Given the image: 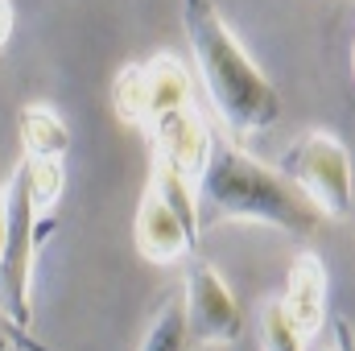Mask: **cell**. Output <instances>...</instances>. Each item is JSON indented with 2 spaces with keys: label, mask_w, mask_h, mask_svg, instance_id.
Segmentation results:
<instances>
[{
  "label": "cell",
  "mask_w": 355,
  "mask_h": 351,
  "mask_svg": "<svg viewBox=\"0 0 355 351\" xmlns=\"http://www.w3.org/2000/svg\"><path fill=\"white\" fill-rule=\"evenodd\" d=\"M182 310H186L190 348H227L244 335V314H240L232 285L202 257H190L186 285H182Z\"/></svg>",
  "instance_id": "cell-7"
},
{
  "label": "cell",
  "mask_w": 355,
  "mask_h": 351,
  "mask_svg": "<svg viewBox=\"0 0 355 351\" xmlns=\"http://www.w3.org/2000/svg\"><path fill=\"white\" fill-rule=\"evenodd\" d=\"M194 186L202 232L219 223H265L285 236H314L327 219L281 170L257 162L236 137L215 132V149Z\"/></svg>",
  "instance_id": "cell-1"
},
{
  "label": "cell",
  "mask_w": 355,
  "mask_h": 351,
  "mask_svg": "<svg viewBox=\"0 0 355 351\" xmlns=\"http://www.w3.org/2000/svg\"><path fill=\"white\" fill-rule=\"evenodd\" d=\"M8 33H12V4L0 0V46L8 42Z\"/></svg>",
  "instance_id": "cell-16"
},
{
  "label": "cell",
  "mask_w": 355,
  "mask_h": 351,
  "mask_svg": "<svg viewBox=\"0 0 355 351\" xmlns=\"http://www.w3.org/2000/svg\"><path fill=\"white\" fill-rule=\"evenodd\" d=\"M50 232V215L33 203V174L29 157L17 162V170L4 186V252H0V310L33 331V268H37V244Z\"/></svg>",
  "instance_id": "cell-3"
},
{
  "label": "cell",
  "mask_w": 355,
  "mask_h": 351,
  "mask_svg": "<svg viewBox=\"0 0 355 351\" xmlns=\"http://www.w3.org/2000/svg\"><path fill=\"white\" fill-rule=\"evenodd\" d=\"M352 75H355V42H352Z\"/></svg>",
  "instance_id": "cell-18"
},
{
  "label": "cell",
  "mask_w": 355,
  "mask_h": 351,
  "mask_svg": "<svg viewBox=\"0 0 355 351\" xmlns=\"http://www.w3.org/2000/svg\"><path fill=\"white\" fill-rule=\"evenodd\" d=\"M257 339H261V351H306V335L297 331L285 298H265L257 306Z\"/></svg>",
  "instance_id": "cell-11"
},
{
  "label": "cell",
  "mask_w": 355,
  "mask_h": 351,
  "mask_svg": "<svg viewBox=\"0 0 355 351\" xmlns=\"http://www.w3.org/2000/svg\"><path fill=\"white\" fill-rule=\"evenodd\" d=\"M137 351H190L186 339V310H182V298H162L145 335H141V348Z\"/></svg>",
  "instance_id": "cell-12"
},
{
  "label": "cell",
  "mask_w": 355,
  "mask_h": 351,
  "mask_svg": "<svg viewBox=\"0 0 355 351\" xmlns=\"http://www.w3.org/2000/svg\"><path fill=\"white\" fill-rule=\"evenodd\" d=\"M0 351H54L50 343H42L33 331L17 327L4 310H0Z\"/></svg>",
  "instance_id": "cell-14"
},
{
  "label": "cell",
  "mask_w": 355,
  "mask_h": 351,
  "mask_svg": "<svg viewBox=\"0 0 355 351\" xmlns=\"http://www.w3.org/2000/svg\"><path fill=\"white\" fill-rule=\"evenodd\" d=\"M281 174L289 178L327 219H347L355 211V170L352 153L339 137L314 128L302 132L285 153H281Z\"/></svg>",
  "instance_id": "cell-5"
},
{
  "label": "cell",
  "mask_w": 355,
  "mask_h": 351,
  "mask_svg": "<svg viewBox=\"0 0 355 351\" xmlns=\"http://www.w3.org/2000/svg\"><path fill=\"white\" fill-rule=\"evenodd\" d=\"M17 128H21V145H25V157H62L71 153V128L67 120L46 108V103H25L21 116H17Z\"/></svg>",
  "instance_id": "cell-10"
},
{
  "label": "cell",
  "mask_w": 355,
  "mask_h": 351,
  "mask_svg": "<svg viewBox=\"0 0 355 351\" xmlns=\"http://www.w3.org/2000/svg\"><path fill=\"white\" fill-rule=\"evenodd\" d=\"M29 174H33V203L42 215H50L58 207V194H62V157H29Z\"/></svg>",
  "instance_id": "cell-13"
},
{
  "label": "cell",
  "mask_w": 355,
  "mask_h": 351,
  "mask_svg": "<svg viewBox=\"0 0 355 351\" xmlns=\"http://www.w3.org/2000/svg\"><path fill=\"white\" fill-rule=\"evenodd\" d=\"M335 351H355V331L347 318H335Z\"/></svg>",
  "instance_id": "cell-15"
},
{
  "label": "cell",
  "mask_w": 355,
  "mask_h": 351,
  "mask_svg": "<svg viewBox=\"0 0 355 351\" xmlns=\"http://www.w3.org/2000/svg\"><path fill=\"white\" fill-rule=\"evenodd\" d=\"M198 186L194 178L153 162V178L149 190L137 207L132 219V240L137 252L149 264H178L186 257H194L198 248Z\"/></svg>",
  "instance_id": "cell-4"
},
{
  "label": "cell",
  "mask_w": 355,
  "mask_h": 351,
  "mask_svg": "<svg viewBox=\"0 0 355 351\" xmlns=\"http://www.w3.org/2000/svg\"><path fill=\"white\" fill-rule=\"evenodd\" d=\"M182 29L198 67V79L223 128L236 141H248L281 120V95L261 75L236 29L223 21L215 0H182Z\"/></svg>",
  "instance_id": "cell-2"
},
{
  "label": "cell",
  "mask_w": 355,
  "mask_h": 351,
  "mask_svg": "<svg viewBox=\"0 0 355 351\" xmlns=\"http://www.w3.org/2000/svg\"><path fill=\"white\" fill-rule=\"evenodd\" d=\"M194 103V83L174 54H153L145 62H128L112 79V112L128 124L149 132L166 112Z\"/></svg>",
  "instance_id": "cell-6"
},
{
  "label": "cell",
  "mask_w": 355,
  "mask_h": 351,
  "mask_svg": "<svg viewBox=\"0 0 355 351\" xmlns=\"http://www.w3.org/2000/svg\"><path fill=\"white\" fill-rule=\"evenodd\" d=\"M145 141H149L153 162L174 166V170H182V174H190L198 182L207 157H211V149H215V128L202 120V112H198L194 103H186V108L166 112V116L145 132Z\"/></svg>",
  "instance_id": "cell-8"
},
{
  "label": "cell",
  "mask_w": 355,
  "mask_h": 351,
  "mask_svg": "<svg viewBox=\"0 0 355 351\" xmlns=\"http://www.w3.org/2000/svg\"><path fill=\"white\" fill-rule=\"evenodd\" d=\"M327 293H331V277H327L322 257L310 252V248L297 252L289 273H285L281 298H285V306H289V314H293V323L306 339H314L327 327Z\"/></svg>",
  "instance_id": "cell-9"
},
{
  "label": "cell",
  "mask_w": 355,
  "mask_h": 351,
  "mask_svg": "<svg viewBox=\"0 0 355 351\" xmlns=\"http://www.w3.org/2000/svg\"><path fill=\"white\" fill-rule=\"evenodd\" d=\"M0 252H4V186H0Z\"/></svg>",
  "instance_id": "cell-17"
}]
</instances>
